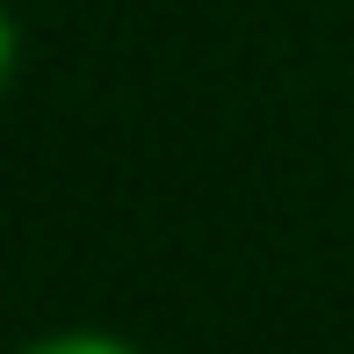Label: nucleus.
I'll return each mask as SVG.
<instances>
[{
    "label": "nucleus",
    "mask_w": 354,
    "mask_h": 354,
    "mask_svg": "<svg viewBox=\"0 0 354 354\" xmlns=\"http://www.w3.org/2000/svg\"><path fill=\"white\" fill-rule=\"evenodd\" d=\"M22 354H131L123 340H109V333H51V340L22 347Z\"/></svg>",
    "instance_id": "obj_1"
}]
</instances>
